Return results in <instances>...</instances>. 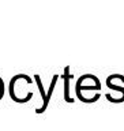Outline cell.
<instances>
[{"mask_svg": "<svg viewBox=\"0 0 124 131\" xmlns=\"http://www.w3.org/2000/svg\"><path fill=\"white\" fill-rule=\"evenodd\" d=\"M106 88H109L110 90H113V92H116L115 96H109L108 93L105 94V98L108 100L109 102H113V104H120V102H124V88L120 85H116L115 83V81L112 79V77H106Z\"/></svg>", "mask_w": 124, "mask_h": 131, "instance_id": "3957f363", "label": "cell"}, {"mask_svg": "<svg viewBox=\"0 0 124 131\" xmlns=\"http://www.w3.org/2000/svg\"><path fill=\"white\" fill-rule=\"evenodd\" d=\"M71 72H70V67L64 68V72H63V81H64V100L67 102H74V98L71 97V94H70V81H71Z\"/></svg>", "mask_w": 124, "mask_h": 131, "instance_id": "277c9868", "label": "cell"}, {"mask_svg": "<svg viewBox=\"0 0 124 131\" xmlns=\"http://www.w3.org/2000/svg\"><path fill=\"white\" fill-rule=\"evenodd\" d=\"M3 96H4V82L2 79V77H0V100L3 98Z\"/></svg>", "mask_w": 124, "mask_h": 131, "instance_id": "5b68a950", "label": "cell"}, {"mask_svg": "<svg viewBox=\"0 0 124 131\" xmlns=\"http://www.w3.org/2000/svg\"><path fill=\"white\" fill-rule=\"evenodd\" d=\"M33 83L31 78L26 75V74H18L10 81V86H8V92H10L11 98L15 102H27L33 97V92L27 89L29 86Z\"/></svg>", "mask_w": 124, "mask_h": 131, "instance_id": "7a4b0ae2", "label": "cell"}, {"mask_svg": "<svg viewBox=\"0 0 124 131\" xmlns=\"http://www.w3.org/2000/svg\"><path fill=\"white\" fill-rule=\"evenodd\" d=\"M75 94L82 102L92 104L101 97V82L93 74H83L75 83Z\"/></svg>", "mask_w": 124, "mask_h": 131, "instance_id": "6da1fadb", "label": "cell"}]
</instances>
